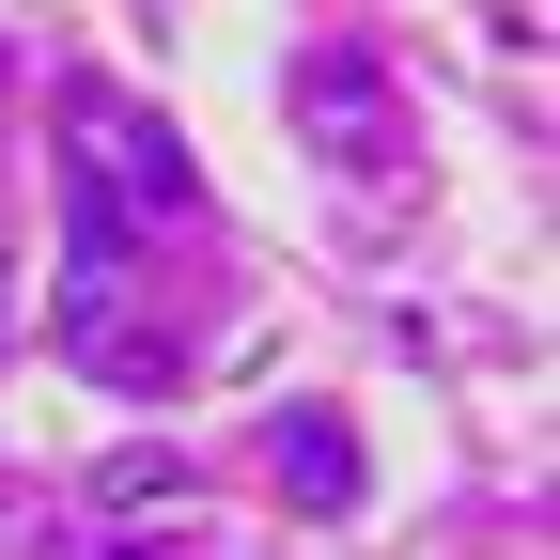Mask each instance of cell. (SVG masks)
I'll return each mask as SVG.
<instances>
[{"instance_id":"1","label":"cell","mask_w":560,"mask_h":560,"mask_svg":"<svg viewBox=\"0 0 560 560\" xmlns=\"http://www.w3.org/2000/svg\"><path fill=\"white\" fill-rule=\"evenodd\" d=\"M296 109H312V125H327L359 172H389V156H405V125H389V94H374V62H342V47L312 62V79H296Z\"/></svg>"},{"instance_id":"2","label":"cell","mask_w":560,"mask_h":560,"mask_svg":"<svg viewBox=\"0 0 560 560\" xmlns=\"http://www.w3.org/2000/svg\"><path fill=\"white\" fill-rule=\"evenodd\" d=\"M280 467H296V499H342V482H359V452H342L327 420H296V452H280Z\"/></svg>"}]
</instances>
